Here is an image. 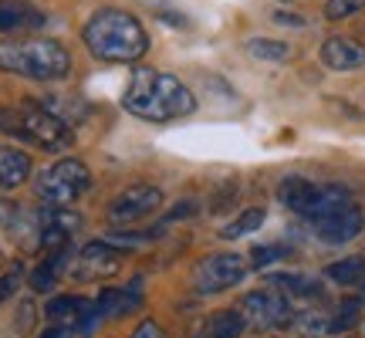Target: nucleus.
<instances>
[{
    "label": "nucleus",
    "instance_id": "nucleus-1",
    "mask_svg": "<svg viewBox=\"0 0 365 338\" xmlns=\"http://www.w3.org/2000/svg\"><path fill=\"white\" fill-rule=\"evenodd\" d=\"M122 108L145 122H176L193 116L196 98L176 75L156 71V68H135L129 88L122 95Z\"/></svg>",
    "mask_w": 365,
    "mask_h": 338
},
{
    "label": "nucleus",
    "instance_id": "nucleus-2",
    "mask_svg": "<svg viewBox=\"0 0 365 338\" xmlns=\"http://www.w3.org/2000/svg\"><path fill=\"white\" fill-rule=\"evenodd\" d=\"M81 38H85V48L105 65H132L149 51V34H145L143 21L122 7L95 11Z\"/></svg>",
    "mask_w": 365,
    "mask_h": 338
},
{
    "label": "nucleus",
    "instance_id": "nucleus-3",
    "mask_svg": "<svg viewBox=\"0 0 365 338\" xmlns=\"http://www.w3.org/2000/svg\"><path fill=\"white\" fill-rule=\"evenodd\" d=\"M0 71L31 81H61L71 71V54L51 38H0Z\"/></svg>",
    "mask_w": 365,
    "mask_h": 338
},
{
    "label": "nucleus",
    "instance_id": "nucleus-4",
    "mask_svg": "<svg viewBox=\"0 0 365 338\" xmlns=\"http://www.w3.org/2000/svg\"><path fill=\"white\" fill-rule=\"evenodd\" d=\"M0 132H7L21 143H31L48 153H61L75 143V132L61 116H54L44 102H27L14 105V108H0Z\"/></svg>",
    "mask_w": 365,
    "mask_h": 338
},
{
    "label": "nucleus",
    "instance_id": "nucleus-5",
    "mask_svg": "<svg viewBox=\"0 0 365 338\" xmlns=\"http://www.w3.org/2000/svg\"><path fill=\"white\" fill-rule=\"evenodd\" d=\"M88 190H91V173L75 156H65V159H58V163H51L48 169H41L38 183H34L38 200L48 203V207H71Z\"/></svg>",
    "mask_w": 365,
    "mask_h": 338
},
{
    "label": "nucleus",
    "instance_id": "nucleus-6",
    "mask_svg": "<svg viewBox=\"0 0 365 338\" xmlns=\"http://www.w3.org/2000/svg\"><path fill=\"white\" fill-rule=\"evenodd\" d=\"M125 264V247H118L112 240H91L71 257V277L75 281H108L115 277Z\"/></svg>",
    "mask_w": 365,
    "mask_h": 338
},
{
    "label": "nucleus",
    "instance_id": "nucleus-7",
    "mask_svg": "<svg viewBox=\"0 0 365 338\" xmlns=\"http://www.w3.org/2000/svg\"><path fill=\"white\" fill-rule=\"evenodd\" d=\"M247 264L240 254H210L196 264L193 271V291L196 295H220L227 287L244 281Z\"/></svg>",
    "mask_w": 365,
    "mask_h": 338
},
{
    "label": "nucleus",
    "instance_id": "nucleus-8",
    "mask_svg": "<svg viewBox=\"0 0 365 338\" xmlns=\"http://www.w3.org/2000/svg\"><path fill=\"white\" fill-rule=\"evenodd\" d=\"M163 207V190L153 183H135L108 203V220L112 223H139L143 217L156 213Z\"/></svg>",
    "mask_w": 365,
    "mask_h": 338
},
{
    "label": "nucleus",
    "instance_id": "nucleus-9",
    "mask_svg": "<svg viewBox=\"0 0 365 338\" xmlns=\"http://www.w3.org/2000/svg\"><path fill=\"white\" fill-rule=\"evenodd\" d=\"M240 312L261 328H284L294 318L284 291H250L247 298L240 301Z\"/></svg>",
    "mask_w": 365,
    "mask_h": 338
},
{
    "label": "nucleus",
    "instance_id": "nucleus-10",
    "mask_svg": "<svg viewBox=\"0 0 365 338\" xmlns=\"http://www.w3.org/2000/svg\"><path fill=\"white\" fill-rule=\"evenodd\" d=\"M314 223V237L322 240V244H349V240H355V237L362 234L365 227V213L355 203H349V207L335 210V213H328V217H318Z\"/></svg>",
    "mask_w": 365,
    "mask_h": 338
},
{
    "label": "nucleus",
    "instance_id": "nucleus-11",
    "mask_svg": "<svg viewBox=\"0 0 365 338\" xmlns=\"http://www.w3.org/2000/svg\"><path fill=\"white\" fill-rule=\"evenodd\" d=\"M38 217H41V244H44V250L68 247L71 237L78 234V227H81V217L68 207H48L44 203L38 210Z\"/></svg>",
    "mask_w": 365,
    "mask_h": 338
},
{
    "label": "nucleus",
    "instance_id": "nucleus-12",
    "mask_svg": "<svg viewBox=\"0 0 365 338\" xmlns=\"http://www.w3.org/2000/svg\"><path fill=\"white\" fill-rule=\"evenodd\" d=\"M48 24V14L24 0H0V34H27Z\"/></svg>",
    "mask_w": 365,
    "mask_h": 338
},
{
    "label": "nucleus",
    "instance_id": "nucleus-13",
    "mask_svg": "<svg viewBox=\"0 0 365 338\" xmlns=\"http://www.w3.org/2000/svg\"><path fill=\"white\" fill-rule=\"evenodd\" d=\"M322 65L331 68V71H355V68L365 65V48L355 38H328L322 44Z\"/></svg>",
    "mask_w": 365,
    "mask_h": 338
},
{
    "label": "nucleus",
    "instance_id": "nucleus-14",
    "mask_svg": "<svg viewBox=\"0 0 365 338\" xmlns=\"http://www.w3.org/2000/svg\"><path fill=\"white\" fill-rule=\"evenodd\" d=\"M318 190H322V183H312V180H304V176H287V180L277 186V200H281L291 213H298V217L308 220L314 210V200H318Z\"/></svg>",
    "mask_w": 365,
    "mask_h": 338
},
{
    "label": "nucleus",
    "instance_id": "nucleus-15",
    "mask_svg": "<svg viewBox=\"0 0 365 338\" xmlns=\"http://www.w3.org/2000/svg\"><path fill=\"white\" fill-rule=\"evenodd\" d=\"M31 176V156L17 145L0 143V190H17Z\"/></svg>",
    "mask_w": 365,
    "mask_h": 338
},
{
    "label": "nucleus",
    "instance_id": "nucleus-16",
    "mask_svg": "<svg viewBox=\"0 0 365 338\" xmlns=\"http://www.w3.org/2000/svg\"><path fill=\"white\" fill-rule=\"evenodd\" d=\"M71 257H75V254H71V244H68V247H58V250H48L44 264L31 274V285H34V291H51V287L58 285V277L71 267Z\"/></svg>",
    "mask_w": 365,
    "mask_h": 338
},
{
    "label": "nucleus",
    "instance_id": "nucleus-17",
    "mask_svg": "<svg viewBox=\"0 0 365 338\" xmlns=\"http://www.w3.org/2000/svg\"><path fill=\"white\" fill-rule=\"evenodd\" d=\"M91 301L88 298H78V295H58V298L48 301L44 314L51 318V325H78L81 318L88 314Z\"/></svg>",
    "mask_w": 365,
    "mask_h": 338
},
{
    "label": "nucleus",
    "instance_id": "nucleus-18",
    "mask_svg": "<svg viewBox=\"0 0 365 338\" xmlns=\"http://www.w3.org/2000/svg\"><path fill=\"white\" fill-rule=\"evenodd\" d=\"M352 203V193L339 186V183H322V190H318V200H314V210L308 220H318V217H328V213H335V210L349 207Z\"/></svg>",
    "mask_w": 365,
    "mask_h": 338
},
{
    "label": "nucleus",
    "instance_id": "nucleus-19",
    "mask_svg": "<svg viewBox=\"0 0 365 338\" xmlns=\"http://www.w3.org/2000/svg\"><path fill=\"white\" fill-rule=\"evenodd\" d=\"M267 281L274 287H281L284 295H291V298H318L322 295V285L308 274H271Z\"/></svg>",
    "mask_w": 365,
    "mask_h": 338
},
{
    "label": "nucleus",
    "instance_id": "nucleus-20",
    "mask_svg": "<svg viewBox=\"0 0 365 338\" xmlns=\"http://www.w3.org/2000/svg\"><path fill=\"white\" fill-rule=\"evenodd\" d=\"M244 328H247V318H244V312H237V308L210 314V322H207L210 338H240Z\"/></svg>",
    "mask_w": 365,
    "mask_h": 338
},
{
    "label": "nucleus",
    "instance_id": "nucleus-21",
    "mask_svg": "<svg viewBox=\"0 0 365 338\" xmlns=\"http://www.w3.org/2000/svg\"><path fill=\"white\" fill-rule=\"evenodd\" d=\"M267 220V213H264V207H247L237 220H230L227 227L220 230V237L223 240H237V237H247V234H254L261 223Z\"/></svg>",
    "mask_w": 365,
    "mask_h": 338
},
{
    "label": "nucleus",
    "instance_id": "nucleus-22",
    "mask_svg": "<svg viewBox=\"0 0 365 338\" xmlns=\"http://www.w3.org/2000/svg\"><path fill=\"white\" fill-rule=\"evenodd\" d=\"M247 54L261 58V61H287V58H291V44H284V41H271V38H250L247 41Z\"/></svg>",
    "mask_w": 365,
    "mask_h": 338
},
{
    "label": "nucleus",
    "instance_id": "nucleus-23",
    "mask_svg": "<svg viewBox=\"0 0 365 338\" xmlns=\"http://www.w3.org/2000/svg\"><path fill=\"white\" fill-rule=\"evenodd\" d=\"M325 274L335 281V285H355V281H362V277H365V260L362 257L335 260V264H328Z\"/></svg>",
    "mask_w": 365,
    "mask_h": 338
},
{
    "label": "nucleus",
    "instance_id": "nucleus-24",
    "mask_svg": "<svg viewBox=\"0 0 365 338\" xmlns=\"http://www.w3.org/2000/svg\"><path fill=\"white\" fill-rule=\"evenodd\" d=\"M291 254L287 244H264V247H254V267H267V264H277V260H284Z\"/></svg>",
    "mask_w": 365,
    "mask_h": 338
},
{
    "label": "nucleus",
    "instance_id": "nucleus-25",
    "mask_svg": "<svg viewBox=\"0 0 365 338\" xmlns=\"http://www.w3.org/2000/svg\"><path fill=\"white\" fill-rule=\"evenodd\" d=\"M365 7V0H328L325 4V17L328 21H345Z\"/></svg>",
    "mask_w": 365,
    "mask_h": 338
},
{
    "label": "nucleus",
    "instance_id": "nucleus-26",
    "mask_svg": "<svg viewBox=\"0 0 365 338\" xmlns=\"http://www.w3.org/2000/svg\"><path fill=\"white\" fill-rule=\"evenodd\" d=\"M17 287H21V267H14V271H7L4 277H0V304L11 301Z\"/></svg>",
    "mask_w": 365,
    "mask_h": 338
},
{
    "label": "nucleus",
    "instance_id": "nucleus-27",
    "mask_svg": "<svg viewBox=\"0 0 365 338\" xmlns=\"http://www.w3.org/2000/svg\"><path fill=\"white\" fill-rule=\"evenodd\" d=\"M129 338H166V328L159 325V322H153V318H145L143 325L135 328Z\"/></svg>",
    "mask_w": 365,
    "mask_h": 338
},
{
    "label": "nucleus",
    "instance_id": "nucleus-28",
    "mask_svg": "<svg viewBox=\"0 0 365 338\" xmlns=\"http://www.w3.org/2000/svg\"><path fill=\"white\" fill-rule=\"evenodd\" d=\"M274 24H284V27H304V17L291 11H277L274 14Z\"/></svg>",
    "mask_w": 365,
    "mask_h": 338
},
{
    "label": "nucleus",
    "instance_id": "nucleus-29",
    "mask_svg": "<svg viewBox=\"0 0 365 338\" xmlns=\"http://www.w3.org/2000/svg\"><path fill=\"white\" fill-rule=\"evenodd\" d=\"M193 210H196V203L193 200H186V203H176V207L166 213V220H180V217H193Z\"/></svg>",
    "mask_w": 365,
    "mask_h": 338
},
{
    "label": "nucleus",
    "instance_id": "nucleus-30",
    "mask_svg": "<svg viewBox=\"0 0 365 338\" xmlns=\"http://www.w3.org/2000/svg\"><path fill=\"white\" fill-rule=\"evenodd\" d=\"M68 335H71V332H68L65 325H51L48 332H41V338H68Z\"/></svg>",
    "mask_w": 365,
    "mask_h": 338
},
{
    "label": "nucleus",
    "instance_id": "nucleus-31",
    "mask_svg": "<svg viewBox=\"0 0 365 338\" xmlns=\"http://www.w3.org/2000/svg\"><path fill=\"white\" fill-rule=\"evenodd\" d=\"M11 217H14V207L7 203V200H0V227H7V223H11Z\"/></svg>",
    "mask_w": 365,
    "mask_h": 338
},
{
    "label": "nucleus",
    "instance_id": "nucleus-32",
    "mask_svg": "<svg viewBox=\"0 0 365 338\" xmlns=\"http://www.w3.org/2000/svg\"><path fill=\"white\" fill-rule=\"evenodd\" d=\"M362 335H365V322H362Z\"/></svg>",
    "mask_w": 365,
    "mask_h": 338
},
{
    "label": "nucleus",
    "instance_id": "nucleus-33",
    "mask_svg": "<svg viewBox=\"0 0 365 338\" xmlns=\"http://www.w3.org/2000/svg\"><path fill=\"white\" fill-rule=\"evenodd\" d=\"M281 4H291V0H281Z\"/></svg>",
    "mask_w": 365,
    "mask_h": 338
}]
</instances>
